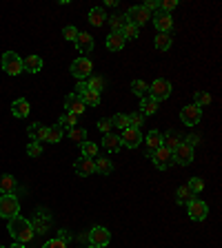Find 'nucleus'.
Wrapping results in <instances>:
<instances>
[{"mask_svg": "<svg viewBox=\"0 0 222 248\" xmlns=\"http://www.w3.org/2000/svg\"><path fill=\"white\" fill-rule=\"evenodd\" d=\"M7 231H9V235L16 242H20V244H27L34 239V224L29 219H25L22 215L11 217L9 224H7Z\"/></svg>", "mask_w": 222, "mask_h": 248, "instance_id": "1", "label": "nucleus"}, {"mask_svg": "<svg viewBox=\"0 0 222 248\" xmlns=\"http://www.w3.org/2000/svg\"><path fill=\"white\" fill-rule=\"evenodd\" d=\"M16 215H20V204H18L16 195H2L0 197V217L11 219Z\"/></svg>", "mask_w": 222, "mask_h": 248, "instance_id": "2", "label": "nucleus"}, {"mask_svg": "<svg viewBox=\"0 0 222 248\" xmlns=\"http://www.w3.org/2000/svg\"><path fill=\"white\" fill-rule=\"evenodd\" d=\"M2 69H5L9 76H20L22 73V58L14 51H7L2 56Z\"/></svg>", "mask_w": 222, "mask_h": 248, "instance_id": "3", "label": "nucleus"}, {"mask_svg": "<svg viewBox=\"0 0 222 248\" xmlns=\"http://www.w3.org/2000/svg\"><path fill=\"white\" fill-rule=\"evenodd\" d=\"M87 239H89V244H91V246L104 248L109 244V239H111V232H109L104 226H93L91 231L87 232Z\"/></svg>", "mask_w": 222, "mask_h": 248, "instance_id": "4", "label": "nucleus"}, {"mask_svg": "<svg viewBox=\"0 0 222 248\" xmlns=\"http://www.w3.org/2000/svg\"><path fill=\"white\" fill-rule=\"evenodd\" d=\"M151 162L155 164V169L167 170L171 164H173V151H169V149H165V146H160L158 151H154V153H151Z\"/></svg>", "mask_w": 222, "mask_h": 248, "instance_id": "5", "label": "nucleus"}, {"mask_svg": "<svg viewBox=\"0 0 222 248\" xmlns=\"http://www.w3.org/2000/svg\"><path fill=\"white\" fill-rule=\"evenodd\" d=\"M171 89H173V87H171L169 80H165V78H158V80H154V84L149 87V91H151V98L160 102V100H167L171 95Z\"/></svg>", "mask_w": 222, "mask_h": 248, "instance_id": "6", "label": "nucleus"}, {"mask_svg": "<svg viewBox=\"0 0 222 248\" xmlns=\"http://www.w3.org/2000/svg\"><path fill=\"white\" fill-rule=\"evenodd\" d=\"M91 71H93V64L89 58H78V60L71 62V73L78 78V80H87L91 78Z\"/></svg>", "mask_w": 222, "mask_h": 248, "instance_id": "7", "label": "nucleus"}, {"mask_svg": "<svg viewBox=\"0 0 222 248\" xmlns=\"http://www.w3.org/2000/svg\"><path fill=\"white\" fill-rule=\"evenodd\" d=\"M187 213H189V217H191L193 222H202L205 217L209 215V206H207V202H202V200H193L187 204Z\"/></svg>", "mask_w": 222, "mask_h": 248, "instance_id": "8", "label": "nucleus"}, {"mask_svg": "<svg viewBox=\"0 0 222 248\" xmlns=\"http://www.w3.org/2000/svg\"><path fill=\"white\" fill-rule=\"evenodd\" d=\"M151 20V14L145 9V7H131L129 11H127V22H131V25H136V27H142V25H147V22Z\"/></svg>", "mask_w": 222, "mask_h": 248, "instance_id": "9", "label": "nucleus"}, {"mask_svg": "<svg viewBox=\"0 0 222 248\" xmlns=\"http://www.w3.org/2000/svg\"><path fill=\"white\" fill-rule=\"evenodd\" d=\"M173 162L180 166H187L193 162V149L189 144H185V142H180V144L173 149Z\"/></svg>", "mask_w": 222, "mask_h": 248, "instance_id": "10", "label": "nucleus"}, {"mask_svg": "<svg viewBox=\"0 0 222 248\" xmlns=\"http://www.w3.org/2000/svg\"><path fill=\"white\" fill-rule=\"evenodd\" d=\"M120 140H122V146H127V149H138V144H142V133H140V129L127 126L120 135Z\"/></svg>", "mask_w": 222, "mask_h": 248, "instance_id": "11", "label": "nucleus"}, {"mask_svg": "<svg viewBox=\"0 0 222 248\" xmlns=\"http://www.w3.org/2000/svg\"><path fill=\"white\" fill-rule=\"evenodd\" d=\"M151 20H154L155 29L160 31V33H171V29H173V18H171V14L158 11L155 16H151Z\"/></svg>", "mask_w": 222, "mask_h": 248, "instance_id": "12", "label": "nucleus"}, {"mask_svg": "<svg viewBox=\"0 0 222 248\" xmlns=\"http://www.w3.org/2000/svg\"><path fill=\"white\" fill-rule=\"evenodd\" d=\"M200 118H202V108L200 107H196V104H189V107H185L180 111V120H182V124H198L200 122Z\"/></svg>", "mask_w": 222, "mask_h": 248, "instance_id": "13", "label": "nucleus"}, {"mask_svg": "<svg viewBox=\"0 0 222 248\" xmlns=\"http://www.w3.org/2000/svg\"><path fill=\"white\" fill-rule=\"evenodd\" d=\"M65 107H67V113H73V115H83L85 113V107L87 104L83 102V98L78 93H69L65 98Z\"/></svg>", "mask_w": 222, "mask_h": 248, "instance_id": "14", "label": "nucleus"}, {"mask_svg": "<svg viewBox=\"0 0 222 248\" xmlns=\"http://www.w3.org/2000/svg\"><path fill=\"white\" fill-rule=\"evenodd\" d=\"M73 170H76L80 177L93 175V173H96V160H91V157H80V160H76V164H73Z\"/></svg>", "mask_w": 222, "mask_h": 248, "instance_id": "15", "label": "nucleus"}, {"mask_svg": "<svg viewBox=\"0 0 222 248\" xmlns=\"http://www.w3.org/2000/svg\"><path fill=\"white\" fill-rule=\"evenodd\" d=\"M142 142H145V146H147V155L151 157V153L162 146V133L160 131H149L147 138H142Z\"/></svg>", "mask_w": 222, "mask_h": 248, "instance_id": "16", "label": "nucleus"}, {"mask_svg": "<svg viewBox=\"0 0 222 248\" xmlns=\"http://www.w3.org/2000/svg\"><path fill=\"white\" fill-rule=\"evenodd\" d=\"M42 69V58L36 56V53H29V56L22 60V71L27 73H38Z\"/></svg>", "mask_w": 222, "mask_h": 248, "instance_id": "17", "label": "nucleus"}, {"mask_svg": "<svg viewBox=\"0 0 222 248\" xmlns=\"http://www.w3.org/2000/svg\"><path fill=\"white\" fill-rule=\"evenodd\" d=\"M27 133H29V138L34 140V142H47V126L45 124H40V122L29 124Z\"/></svg>", "mask_w": 222, "mask_h": 248, "instance_id": "18", "label": "nucleus"}, {"mask_svg": "<svg viewBox=\"0 0 222 248\" xmlns=\"http://www.w3.org/2000/svg\"><path fill=\"white\" fill-rule=\"evenodd\" d=\"M124 42H127V40L122 38V33H120V31H111V33L107 36V49H109V51H122Z\"/></svg>", "mask_w": 222, "mask_h": 248, "instance_id": "19", "label": "nucleus"}, {"mask_svg": "<svg viewBox=\"0 0 222 248\" xmlns=\"http://www.w3.org/2000/svg\"><path fill=\"white\" fill-rule=\"evenodd\" d=\"M29 111H31V107H29V102H27L25 98H18V100H14V104H11V113H14V118H27L29 115Z\"/></svg>", "mask_w": 222, "mask_h": 248, "instance_id": "20", "label": "nucleus"}, {"mask_svg": "<svg viewBox=\"0 0 222 248\" xmlns=\"http://www.w3.org/2000/svg\"><path fill=\"white\" fill-rule=\"evenodd\" d=\"M73 45H76V49L80 53H89L93 49V36H89V33H83V31H80Z\"/></svg>", "mask_w": 222, "mask_h": 248, "instance_id": "21", "label": "nucleus"}, {"mask_svg": "<svg viewBox=\"0 0 222 248\" xmlns=\"http://www.w3.org/2000/svg\"><path fill=\"white\" fill-rule=\"evenodd\" d=\"M120 146H122V140H120V135L116 133H107L102 140V149L109 151V153H116V151H120Z\"/></svg>", "mask_w": 222, "mask_h": 248, "instance_id": "22", "label": "nucleus"}, {"mask_svg": "<svg viewBox=\"0 0 222 248\" xmlns=\"http://www.w3.org/2000/svg\"><path fill=\"white\" fill-rule=\"evenodd\" d=\"M14 191H16V177L5 173V175L0 177V193L2 195H14Z\"/></svg>", "mask_w": 222, "mask_h": 248, "instance_id": "23", "label": "nucleus"}, {"mask_svg": "<svg viewBox=\"0 0 222 248\" xmlns=\"http://www.w3.org/2000/svg\"><path fill=\"white\" fill-rule=\"evenodd\" d=\"M193 200H196V193H193L187 184L180 186V188L176 191V202H178V204H185V206H187V204H189V202H193Z\"/></svg>", "mask_w": 222, "mask_h": 248, "instance_id": "24", "label": "nucleus"}, {"mask_svg": "<svg viewBox=\"0 0 222 248\" xmlns=\"http://www.w3.org/2000/svg\"><path fill=\"white\" fill-rule=\"evenodd\" d=\"M89 22H91L93 27H102L104 22H107V14H104L102 7H93V9L89 11Z\"/></svg>", "mask_w": 222, "mask_h": 248, "instance_id": "25", "label": "nucleus"}, {"mask_svg": "<svg viewBox=\"0 0 222 248\" xmlns=\"http://www.w3.org/2000/svg\"><path fill=\"white\" fill-rule=\"evenodd\" d=\"M140 113L142 115H154L155 111H158V100H154L151 95H147V98H142V102H140Z\"/></svg>", "mask_w": 222, "mask_h": 248, "instance_id": "26", "label": "nucleus"}, {"mask_svg": "<svg viewBox=\"0 0 222 248\" xmlns=\"http://www.w3.org/2000/svg\"><path fill=\"white\" fill-rule=\"evenodd\" d=\"M67 138L71 140V142H76V144H83V142H87V129L73 126V129L67 131Z\"/></svg>", "mask_w": 222, "mask_h": 248, "instance_id": "27", "label": "nucleus"}, {"mask_svg": "<svg viewBox=\"0 0 222 248\" xmlns=\"http://www.w3.org/2000/svg\"><path fill=\"white\" fill-rule=\"evenodd\" d=\"M62 138H65V129H62V126H58V124H53V126H49V129H47V140H49L51 144H56V142H60Z\"/></svg>", "mask_w": 222, "mask_h": 248, "instance_id": "28", "label": "nucleus"}, {"mask_svg": "<svg viewBox=\"0 0 222 248\" xmlns=\"http://www.w3.org/2000/svg\"><path fill=\"white\" fill-rule=\"evenodd\" d=\"M173 42V36L171 33H158L155 36V49H160V51H167Z\"/></svg>", "mask_w": 222, "mask_h": 248, "instance_id": "29", "label": "nucleus"}, {"mask_svg": "<svg viewBox=\"0 0 222 248\" xmlns=\"http://www.w3.org/2000/svg\"><path fill=\"white\" fill-rule=\"evenodd\" d=\"M114 170V164L107 157H96V173H102V175H109Z\"/></svg>", "mask_w": 222, "mask_h": 248, "instance_id": "30", "label": "nucleus"}, {"mask_svg": "<svg viewBox=\"0 0 222 248\" xmlns=\"http://www.w3.org/2000/svg\"><path fill=\"white\" fill-rule=\"evenodd\" d=\"M80 98H83V102L87 104V107H98V104H100V93L91 91V89H87Z\"/></svg>", "mask_w": 222, "mask_h": 248, "instance_id": "31", "label": "nucleus"}, {"mask_svg": "<svg viewBox=\"0 0 222 248\" xmlns=\"http://www.w3.org/2000/svg\"><path fill=\"white\" fill-rule=\"evenodd\" d=\"M80 151H83V157H91V160L98 157V144H93V142H83Z\"/></svg>", "mask_w": 222, "mask_h": 248, "instance_id": "32", "label": "nucleus"}, {"mask_svg": "<svg viewBox=\"0 0 222 248\" xmlns=\"http://www.w3.org/2000/svg\"><path fill=\"white\" fill-rule=\"evenodd\" d=\"M178 144H180V140H178V135L173 133V131H169V133H165V135H162V146H165V149L173 151Z\"/></svg>", "mask_w": 222, "mask_h": 248, "instance_id": "33", "label": "nucleus"}, {"mask_svg": "<svg viewBox=\"0 0 222 248\" xmlns=\"http://www.w3.org/2000/svg\"><path fill=\"white\" fill-rule=\"evenodd\" d=\"M78 124V115H73V113H65L60 118V122H58V126H62L65 131H69V129H73Z\"/></svg>", "mask_w": 222, "mask_h": 248, "instance_id": "34", "label": "nucleus"}, {"mask_svg": "<svg viewBox=\"0 0 222 248\" xmlns=\"http://www.w3.org/2000/svg\"><path fill=\"white\" fill-rule=\"evenodd\" d=\"M111 126H116V129L124 131L127 126H129V118H127L124 113H116L114 118H111Z\"/></svg>", "mask_w": 222, "mask_h": 248, "instance_id": "35", "label": "nucleus"}, {"mask_svg": "<svg viewBox=\"0 0 222 248\" xmlns=\"http://www.w3.org/2000/svg\"><path fill=\"white\" fill-rule=\"evenodd\" d=\"M107 20L111 25V31H122V27L127 25V16H111Z\"/></svg>", "mask_w": 222, "mask_h": 248, "instance_id": "36", "label": "nucleus"}, {"mask_svg": "<svg viewBox=\"0 0 222 248\" xmlns=\"http://www.w3.org/2000/svg\"><path fill=\"white\" fill-rule=\"evenodd\" d=\"M104 84H107V82H104L102 78H98V76H91V78H89V82H87V89H91V91L100 93V91H102V89H104Z\"/></svg>", "mask_w": 222, "mask_h": 248, "instance_id": "37", "label": "nucleus"}, {"mask_svg": "<svg viewBox=\"0 0 222 248\" xmlns=\"http://www.w3.org/2000/svg\"><path fill=\"white\" fill-rule=\"evenodd\" d=\"M120 33H122L124 40H134V38H138V27L131 25V22H127V25L122 27V31H120Z\"/></svg>", "mask_w": 222, "mask_h": 248, "instance_id": "38", "label": "nucleus"}, {"mask_svg": "<svg viewBox=\"0 0 222 248\" xmlns=\"http://www.w3.org/2000/svg\"><path fill=\"white\" fill-rule=\"evenodd\" d=\"M27 155H29V157H40L42 155V144L40 142H34V140H31L29 144H27Z\"/></svg>", "mask_w": 222, "mask_h": 248, "instance_id": "39", "label": "nucleus"}, {"mask_svg": "<svg viewBox=\"0 0 222 248\" xmlns=\"http://www.w3.org/2000/svg\"><path fill=\"white\" fill-rule=\"evenodd\" d=\"M78 33H80V31H78L73 25H67L65 29H62V38H65V40H69V42H76Z\"/></svg>", "mask_w": 222, "mask_h": 248, "instance_id": "40", "label": "nucleus"}, {"mask_svg": "<svg viewBox=\"0 0 222 248\" xmlns=\"http://www.w3.org/2000/svg\"><path fill=\"white\" fill-rule=\"evenodd\" d=\"M147 89H149V84H147L145 80H134V82H131V91H134L136 95H145Z\"/></svg>", "mask_w": 222, "mask_h": 248, "instance_id": "41", "label": "nucleus"}, {"mask_svg": "<svg viewBox=\"0 0 222 248\" xmlns=\"http://www.w3.org/2000/svg\"><path fill=\"white\" fill-rule=\"evenodd\" d=\"M211 104V95L209 93H205V91H198L196 93V107H209Z\"/></svg>", "mask_w": 222, "mask_h": 248, "instance_id": "42", "label": "nucleus"}, {"mask_svg": "<svg viewBox=\"0 0 222 248\" xmlns=\"http://www.w3.org/2000/svg\"><path fill=\"white\" fill-rule=\"evenodd\" d=\"M127 118H129V126H134V129H140V126H142V124H145V115L140 113H131V115H127Z\"/></svg>", "mask_w": 222, "mask_h": 248, "instance_id": "43", "label": "nucleus"}, {"mask_svg": "<svg viewBox=\"0 0 222 248\" xmlns=\"http://www.w3.org/2000/svg\"><path fill=\"white\" fill-rule=\"evenodd\" d=\"M187 186H189L193 193H202V188H205V182H202L200 177H191V182H189Z\"/></svg>", "mask_w": 222, "mask_h": 248, "instance_id": "44", "label": "nucleus"}, {"mask_svg": "<svg viewBox=\"0 0 222 248\" xmlns=\"http://www.w3.org/2000/svg\"><path fill=\"white\" fill-rule=\"evenodd\" d=\"M160 5V9L165 11V14H169V11H173L178 7V0H162V2H158Z\"/></svg>", "mask_w": 222, "mask_h": 248, "instance_id": "45", "label": "nucleus"}, {"mask_svg": "<svg viewBox=\"0 0 222 248\" xmlns=\"http://www.w3.org/2000/svg\"><path fill=\"white\" fill-rule=\"evenodd\" d=\"M98 131H102V133L104 135H107V133H111V120H100V122H98Z\"/></svg>", "mask_w": 222, "mask_h": 248, "instance_id": "46", "label": "nucleus"}, {"mask_svg": "<svg viewBox=\"0 0 222 248\" xmlns=\"http://www.w3.org/2000/svg\"><path fill=\"white\" fill-rule=\"evenodd\" d=\"M42 248H67V244H65V242H60V239L56 237V239H49V242H47Z\"/></svg>", "mask_w": 222, "mask_h": 248, "instance_id": "47", "label": "nucleus"}, {"mask_svg": "<svg viewBox=\"0 0 222 248\" xmlns=\"http://www.w3.org/2000/svg\"><path fill=\"white\" fill-rule=\"evenodd\" d=\"M142 7H145V9L149 11V14H151V11H155V14H158V9H160V5H158V0H147V2H145Z\"/></svg>", "mask_w": 222, "mask_h": 248, "instance_id": "48", "label": "nucleus"}, {"mask_svg": "<svg viewBox=\"0 0 222 248\" xmlns=\"http://www.w3.org/2000/svg\"><path fill=\"white\" fill-rule=\"evenodd\" d=\"M87 91V82H85V80H78V87H76V93L78 95H83V93Z\"/></svg>", "mask_w": 222, "mask_h": 248, "instance_id": "49", "label": "nucleus"}, {"mask_svg": "<svg viewBox=\"0 0 222 248\" xmlns=\"http://www.w3.org/2000/svg\"><path fill=\"white\" fill-rule=\"evenodd\" d=\"M185 144H189V146H191V149H193V146L198 144V138H196V135H189V138L185 140Z\"/></svg>", "mask_w": 222, "mask_h": 248, "instance_id": "50", "label": "nucleus"}, {"mask_svg": "<svg viewBox=\"0 0 222 248\" xmlns=\"http://www.w3.org/2000/svg\"><path fill=\"white\" fill-rule=\"evenodd\" d=\"M58 239H60V242H69V232L67 231H58Z\"/></svg>", "mask_w": 222, "mask_h": 248, "instance_id": "51", "label": "nucleus"}, {"mask_svg": "<svg viewBox=\"0 0 222 248\" xmlns=\"http://www.w3.org/2000/svg\"><path fill=\"white\" fill-rule=\"evenodd\" d=\"M9 248H25V244H20V242H14V246H9Z\"/></svg>", "mask_w": 222, "mask_h": 248, "instance_id": "52", "label": "nucleus"}, {"mask_svg": "<svg viewBox=\"0 0 222 248\" xmlns=\"http://www.w3.org/2000/svg\"><path fill=\"white\" fill-rule=\"evenodd\" d=\"M89 248H98V246H89Z\"/></svg>", "mask_w": 222, "mask_h": 248, "instance_id": "53", "label": "nucleus"}, {"mask_svg": "<svg viewBox=\"0 0 222 248\" xmlns=\"http://www.w3.org/2000/svg\"><path fill=\"white\" fill-rule=\"evenodd\" d=\"M0 248H5V246H0Z\"/></svg>", "mask_w": 222, "mask_h": 248, "instance_id": "54", "label": "nucleus"}]
</instances>
